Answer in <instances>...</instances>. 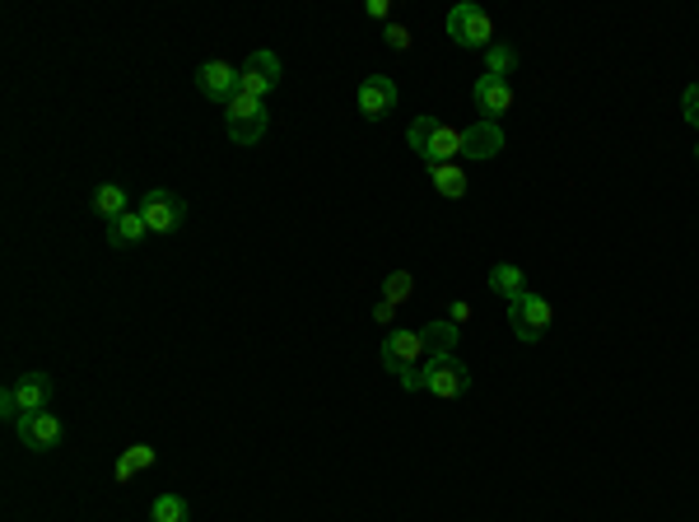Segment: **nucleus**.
<instances>
[{
    "mask_svg": "<svg viewBox=\"0 0 699 522\" xmlns=\"http://www.w3.org/2000/svg\"><path fill=\"white\" fill-rule=\"evenodd\" d=\"M681 112H686V122L699 131V85L686 89V99H681Z\"/></svg>",
    "mask_w": 699,
    "mask_h": 522,
    "instance_id": "393cba45",
    "label": "nucleus"
},
{
    "mask_svg": "<svg viewBox=\"0 0 699 522\" xmlns=\"http://www.w3.org/2000/svg\"><path fill=\"white\" fill-rule=\"evenodd\" d=\"M14 434H19V443H24L29 453H52L56 443H62L66 424L56 420L52 411H29V415H19V420H14Z\"/></svg>",
    "mask_w": 699,
    "mask_h": 522,
    "instance_id": "1a4fd4ad",
    "label": "nucleus"
},
{
    "mask_svg": "<svg viewBox=\"0 0 699 522\" xmlns=\"http://www.w3.org/2000/svg\"><path fill=\"white\" fill-rule=\"evenodd\" d=\"M397 99H401V89H397L392 75H368V80L359 85V93H355V103H359V112H364V122L392 118V112H397Z\"/></svg>",
    "mask_w": 699,
    "mask_h": 522,
    "instance_id": "9b49d317",
    "label": "nucleus"
},
{
    "mask_svg": "<svg viewBox=\"0 0 699 522\" xmlns=\"http://www.w3.org/2000/svg\"><path fill=\"white\" fill-rule=\"evenodd\" d=\"M518 70V52L509 43H495L490 52H485V75H495V80H509V75Z\"/></svg>",
    "mask_w": 699,
    "mask_h": 522,
    "instance_id": "412c9836",
    "label": "nucleus"
},
{
    "mask_svg": "<svg viewBox=\"0 0 699 522\" xmlns=\"http://www.w3.org/2000/svg\"><path fill=\"white\" fill-rule=\"evenodd\" d=\"M280 85V56L276 52H252L243 62V93H252V99H270Z\"/></svg>",
    "mask_w": 699,
    "mask_h": 522,
    "instance_id": "f8f14e48",
    "label": "nucleus"
},
{
    "mask_svg": "<svg viewBox=\"0 0 699 522\" xmlns=\"http://www.w3.org/2000/svg\"><path fill=\"white\" fill-rule=\"evenodd\" d=\"M551 322H555V308H551V299H541V295H518V299H509V326H513V336L522 341V345H536L541 336L551 332Z\"/></svg>",
    "mask_w": 699,
    "mask_h": 522,
    "instance_id": "39448f33",
    "label": "nucleus"
},
{
    "mask_svg": "<svg viewBox=\"0 0 699 522\" xmlns=\"http://www.w3.org/2000/svg\"><path fill=\"white\" fill-rule=\"evenodd\" d=\"M224 126H229L233 145H257L266 135V103L252 99V93H238V99L224 108Z\"/></svg>",
    "mask_w": 699,
    "mask_h": 522,
    "instance_id": "0eeeda50",
    "label": "nucleus"
},
{
    "mask_svg": "<svg viewBox=\"0 0 699 522\" xmlns=\"http://www.w3.org/2000/svg\"><path fill=\"white\" fill-rule=\"evenodd\" d=\"M420 336H424V345H430V355H457V345H462L457 322H448V318H434Z\"/></svg>",
    "mask_w": 699,
    "mask_h": 522,
    "instance_id": "a211bd4d",
    "label": "nucleus"
},
{
    "mask_svg": "<svg viewBox=\"0 0 699 522\" xmlns=\"http://www.w3.org/2000/svg\"><path fill=\"white\" fill-rule=\"evenodd\" d=\"M420 392H430L439 401H457L471 392V369L457 355H430V364L420 374Z\"/></svg>",
    "mask_w": 699,
    "mask_h": 522,
    "instance_id": "7ed1b4c3",
    "label": "nucleus"
},
{
    "mask_svg": "<svg viewBox=\"0 0 699 522\" xmlns=\"http://www.w3.org/2000/svg\"><path fill=\"white\" fill-rule=\"evenodd\" d=\"M424 364H430V345H424L420 332H406V326L387 332V341H382V369L392 374V378H401L406 392H420Z\"/></svg>",
    "mask_w": 699,
    "mask_h": 522,
    "instance_id": "f257e3e1",
    "label": "nucleus"
},
{
    "mask_svg": "<svg viewBox=\"0 0 699 522\" xmlns=\"http://www.w3.org/2000/svg\"><path fill=\"white\" fill-rule=\"evenodd\" d=\"M430 182H434V191L443 201H462L466 197V168L462 164H430Z\"/></svg>",
    "mask_w": 699,
    "mask_h": 522,
    "instance_id": "2eb2a0df",
    "label": "nucleus"
},
{
    "mask_svg": "<svg viewBox=\"0 0 699 522\" xmlns=\"http://www.w3.org/2000/svg\"><path fill=\"white\" fill-rule=\"evenodd\" d=\"M499 149H503V131H499V122H476V126H466V131H462V159L485 164V159H495Z\"/></svg>",
    "mask_w": 699,
    "mask_h": 522,
    "instance_id": "4468645a",
    "label": "nucleus"
},
{
    "mask_svg": "<svg viewBox=\"0 0 699 522\" xmlns=\"http://www.w3.org/2000/svg\"><path fill=\"white\" fill-rule=\"evenodd\" d=\"M406 141H411V149L424 164H457V154H462V131L439 118H415Z\"/></svg>",
    "mask_w": 699,
    "mask_h": 522,
    "instance_id": "f03ea898",
    "label": "nucleus"
},
{
    "mask_svg": "<svg viewBox=\"0 0 699 522\" xmlns=\"http://www.w3.org/2000/svg\"><path fill=\"white\" fill-rule=\"evenodd\" d=\"M466 318H471V303H462V299H457V303L448 308V322H466Z\"/></svg>",
    "mask_w": 699,
    "mask_h": 522,
    "instance_id": "bb28decb",
    "label": "nucleus"
},
{
    "mask_svg": "<svg viewBox=\"0 0 699 522\" xmlns=\"http://www.w3.org/2000/svg\"><path fill=\"white\" fill-rule=\"evenodd\" d=\"M197 89L206 93L210 103H233L243 93V66H229V62H206L197 70Z\"/></svg>",
    "mask_w": 699,
    "mask_h": 522,
    "instance_id": "9d476101",
    "label": "nucleus"
},
{
    "mask_svg": "<svg viewBox=\"0 0 699 522\" xmlns=\"http://www.w3.org/2000/svg\"><path fill=\"white\" fill-rule=\"evenodd\" d=\"M135 210L145 215L149 234H178L182 220H187V201H182V197H173V191H164V187H149Z\"/></svg>",
    "mask_w": 699,
    "mask_h": 522,
    "instance_id": "6e6552de",
    "label": "nucleus"
},
{
    "mask_svg": "<svg viewBox=\"0 0 699 522\" xmlns=\"http://www.w3.org/2000/svg\"><path fill=\"white\" fill-rule=\"evenodd\" d=\"M490 289L499 299H518V295H528V276H522L513 262H503V266L490 270Z\"/></svg>",
    "mask_w": 699,
    "mask_h": 522,
    "instance_id": "aec40b11",
    "label": "nucleus"
},
{
    "mask_svg": "<svg viewBox=\"0 0 699 522\" xmlns=\"http://www.w3.org/2000/svg\"><path fill=\"white\" fill-rule=\"evenodd\" d=\"M471 103L480 112V122H499L513 112V85L509 80H495V75H480L476 89H471Z\"/></svg>",
    "mask_w": 699,
    "mask_h": 522,
    "instance_id": "ddd939ff",
    "label": "nucleus"
},
{
    "mask_svg": "<svg viewBox=\"0 0 699 522\" xmlns=\"http://www.w3.org/2000/svg\"><path fill=\"white\" fill-rule=\"evenodd\" d=\"M145 234H149V224H145L141 210H126L122 220H112V224H108V243H112V247H135Z\"/></svg>",
    "mask_w": 699,
    "mask_h": 522,
    "instance_id": "f3484780",
    "label": "nucleus"
},
{
    "mask_svg": "<svg viewBox=\"0 0 699 522\" xmlns=\"http://www.w3.org/2000/svg\"><path fill=\"white\" fill-rule=\"evenodd\" d=\"M368 14H374V19H387V0H368Z\"/></svg>",
    "mask_w": 699,
    "mask_h": 522,
    "instance_id": "cd10ccee",
    "label": "nucleus"
},
{
    "mask_svg": "<svg viewBox=\"0 0 699 522\" xmlns=\"http://www.w3.org/2000/svg\"><path fill=\"white\" fill-rule=\"evenodd\" d=\"M52 397H56L52 374H24L19 382H10V388L0 392V415L19 420V415H29V411H47Z\"/></svg>",
    "mask_w": 699,
    "mask_h": 522,
    "instance_id": "20e7f679",
    "label": "nucleus"
},
{
    "mask_svg": "<svg viewBox=\"0 0 699 522\" xmlns=\"http://www.w3.org/2000/svg\"><path fill=\"white\" fill-rule=\"evenodd\" d=\"M93 210H99V215H103V224L122 220L126 210H131V197H126V187H116V182H103L99 191H93Z\"/></svg>",
    "mask_w": 699,
    "mask_h": 522,
    "instance_id": "6ab92c4d",
    "label": "nucleus"
},
{
    "mask_svg": "<svg viewBox=\"0 0 699 522\" xmlns=\"http://www.w3.org/2000/svg\"><path fill=\"white\" fill-rule=\"evenodd\" d=\"M382 37H387V47H392V52H406V47H411V29H406V24H387Z\"/></svg>",
    "mask_w": 699,
    "mask_h": 522,
    "instance_id": "b1692460",
    "label": "nucleus"
},
{
    "mask_svg": "<svg viewBox=\"0 0 699 522\" xmlns=\"http://www.w3.org/2000/svg\"><path fill=\"white\" fill-rule=\"evenodd\" d=\"M392 313H397V303H387V299H378V303H374V322H382V326H387V322H392Z\"/></svg>",
    "mask_w": 699,
    "mask_h": 522,
    "instance_id": "a878e982",
    "label": "nucleus"
},
{
    "mask_svg": "<svg viewBox=\"0 0 699 522\" xmlns=\"http://www.w3.org/2000/svg\"><path fill=\"white\" fill-rule=\"evenodd\" d=\"M187 518H191V509L182 495H159L149 504V522H187Z\"/></svg>",
    "mask_w": 699,
    "mask_h": 522,
    "instance_id": "4be33fe9",
    "label": "nucleus"
},
{
    "mask_svg": "<svg viewBox=\"0 0 699 522\" xmlns=\"http://www.w3.org/2000/svg\"><path fill=\"white\" fill-rule=\"evenodd\" d=\"M448 37H453L457 47L490 52V47H495V19L485 14L480 5H453V10H448Z\"/></svg>",
    "mask_w": 699,
    "mask_h": 522,
    "instance_id": "423d86ee",
    "label": "nucleus"
},
{
    "mask_svg": "<svg viewBox=\"0 0 699 522\" xmlns=\"http://www.w3.org/2000/svg\"><path fill=\"white\" fill-rule=\"evenodd\" d=\"M695 159H699V149H695Z\"/></svg>",
    "mask_w": 699,
    "mask_h": 522,
    "instance_id": "c85d7f7f",
    "label": "nucleus"
},
{
    "mask_svg": "<svg viewBox=\"0 0 699 522\" xmlns=\"http://www.w3.org/2000/svg\"><path fill=\"white\" fill-rule=\"evenodd\" d=\"M154 462H159V453H154V448H149V443H131V448H126L122 457H116V467H112V476H116V480H122V486H126V480H135V476H141V471H149V467H154Z\"/></svg>",
    "mask_w": 699,
    "mask_h": 522,
    "instance_id": "dca6fc26",
    "label": "nucleus"
},
{
    "mask_svg": "<svg viewBox=\"0 0 699 522\" xmlns=\"http://www.w3.org/2000/svg\"><path fill=\"white\" fill-rule=\"evenodd\" d=\"M411 295H415V276H411V270H392V276H387L382 280V299L387 303H411Z\"/></svg>",
    "mask_w": 699,
    "mask_h": 522,
    "instance_id": "5701e85b",
    "label": "nucleus"
}]
</instances>
